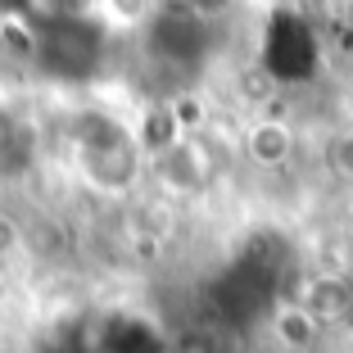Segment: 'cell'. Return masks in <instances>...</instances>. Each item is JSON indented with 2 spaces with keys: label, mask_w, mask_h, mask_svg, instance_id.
Listing matches in <instances>:
<instances>
[{
  "label": "cell",
  "mask_w": 353,
  "mask_h": 353,
  "mask_svg": "<svg viewBox=\"0 0 353 353\" xmlns=\"http://www.w3.org/2000/svg\"><path fill=\"white\" fill-rule=\"evenodd\" d=\"M263 73L281 86L312 82L322 68V41H317V23L299 10H276L272 23L263 28V50H259Z\"/></svg>",
  "instance_id": "3"
},
{
  "label": "cell",
  "mask_w": 353,
  "mask_h": 353,
  "mask_svg": "<svg viewBox=\"0 0 353 353\" xmlns=\"http://www.w3.org/2000/svg\"><path fill=\"white\" fill-rule=\"evenodd\" d=\"M73 159L77 172L104 195H123L141 176V141L109 114H82L73 123Z\"/></svg>",
  "instance_id": "2"
},
{
  "label": "cell",
  "mask_w": 353,
  "mask_h": 353,
  "mask_svg": "<svg viewBox=\"0 0 353 353\" xmlns=\"http://www.w3.org/2000/svg\"><path fill=\"white\" fill-rule=\"evenodd\" d=\"M32 32V63L54 82H86L100 73L104 59V23L77 10H50L28 23Z\"/></svg>",
  "instance_id": "1"
},
{
  "label": "cell",
  "mask_w": 353,
  "mask_h": 353,
  "mask_svg": "<svg viewBox=\"0 0 353 353\" xmlns=\"http://www.w3.org/2000/svg\"><path fill=\"white\" fill-rule=\"evenodd\" d=\"M100 353H163V349L145 322L123 317V322H109V331L100 335Z\"/></svg>",
  "instance_id": "7"
},
{
  "label": "cell",
  "mask_w": 353,
  "mask_h": 353,
  "mask_svg": "<svg viewBox=\"0 0 353 353\" xmlns=\"http://www.w3.org/2000/svg\"><path fill=\"white\" fill-rule=\"evenodd\" d=\"M245 150H250V159L259 168H281L285 159H290V150H294V132L285 123H276V118H268V123L250 127Z\"/></svg>",
  "instance_id": "6"
},
{
  "label": "cell",
  "mask_w": 353,
  "mask_h": 353,
  "mask_svg": "<svg viewBox=\"0 0 353 353\" xmlns=\"http://www.w3.org/2000/svg\"><path fill=\"white\" fill-rule=\"evenodd\" d=\"M213 46V23L195 5H168L150 23V50L172 68H195Z\"/></svg>",
  "instance_id": "4"
},
{
  "label": "cell",
  "mask_w": 353,
  "mask_h": 353,
  "mask_svg": "<svg viewBox=\"0 0 353 353\" xmlns=\"http://www.w3.org/2000/svg\"><path fill=\"white\" fill-rule=\"evenodd\" d=\"M159 176H163L176 195H199V190L213 186L218 163H213V154H208L199 141H172V145L159 154Z\"/></svg>",
  "instance_id": "5"
},
{
  "label": "cell",
  "mask_w": 353,
  "mask_h": 353,
  "mask_svg": "<svg viewBox=\"0 0 353 353\" xmlns=\"http://www.w3.org/2000/svg\"><path fill=\"white\" fill-rule=\"evenodd\" d=\"M326 159H331V172L344 176V181H353V127H344V132L331 136V145H326Z\"/></svg>",
  "instance_id": "9"
},
{
  "label": "cell",
  "mask_w": 353,
  "mask_h": 353,
  "mask_svg": "<svg viewBox=\"0 0 353 353\" xmlns=\"http://www.w3.org/2000/svg\"><path fill=\"white\" fill-rule=\"evenodd\" d=\"M14 150H19V123H14L10 104L0 100V163H10Z\"/></svg>",
  "instance_id": "10"
},
{
  "label": "cell",
  "mask_w": 353,
  "mask_h": 353,
  "mask_svg": "<svg viewBox=\"0 0 353 353\" xmlns=\"http://www.w3.org/2000/svg\"><path fill=\"white\" fill-rule=\"evenodd\" d=\"M349 285H344V281H317V285H312L308 290V317L312 322H317V317H340V312H349Z\"/></svg>",
  "instance_id": "8"
}]
</instances>
